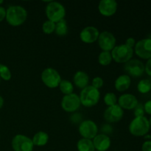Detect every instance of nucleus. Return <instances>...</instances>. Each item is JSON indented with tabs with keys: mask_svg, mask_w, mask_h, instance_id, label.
Instances as JSON below:
<instances>
[{
	"mask_svg": "<svg viewBox=\"0 0 151 151\" xmlns=\"http://www.w3.org/2000/svg\"><path fill=\"white\" fill-rule=\"evenodd\" d=\"M27 18V12L22 6L12 5L6 10V21L13 27L23 24Z\"/></svg>",
	"mask_w": 151,
	"mask_h": 151,
	"instance_id": "nucleus-1",
	"label": "nucleus"
},
{
	"mask_svg": "<svg viewBox=\"0 0 151 151\" xmlns=\"http://www.w3.org/2000/svg\"><path fill=\"white\" fill-rule=\"evenodd\" d=\"M80 100L81 105L85 107H93L98 103L100 98V92L92 86H88L80 93Z\"/></svg>",
	"mask_w": 151,
	"mask_h": 151,
	"instance_id": "nucleus-2",
	"label": "nucleus"
},
{
	"mask_svg": "<svg viewBox=\"0 0 151 151\" xmlns=\"http://www.w3.org/2000/svg\"><path fill=\"white\" fill-rule=\"evenodd\" d=\"M150 129L149 119L145 116L134 118L128 127L131 134L137 137H145L148 134Z\"/></svg>",
	"mask_w": 151,
	"mask_h": 151,
	"instance_id": "nucleus-3",
	"label": "nucleus"
},
{
	"mask_svg": "<svg viewBox=\"0 0 151 151\" xmlns=\"http://www.w3.org/2000/svg\"><path fill=\"white\" fill-rule=\"evenodd\" d=\"M45 12L48 20L54 23H57L62 19H64L66 16V9L64 6L58 1H50L46 7Z\"/></svg>",
	"mask_w": 151,
	"mask_h": 151,
	"instance_id": "nucleus-4",
	"label": "nucleus"
},
{
	"mask_svg": "<svg viewBox=\"0 0 151 151\" xmlns=\"http://www.w3.org/2000/svg\"><path fill=\"white\" fill-rule=\"evenodd\" d=\"M134 49L128 47L125 44L117 45L111 51L112 59L119 63H126L134 56Z\"/></svg>",
	"mask_w": 151,
	"mask_h": 151,
	"instance_id": "nucleus-5",
	"label": "nucleus"
},
{
	"mask_svg": "<svg viewBox=\"0 0 151 151\" xmlns=\"http://www.w3.org/2000/svg\"><path fill=\"white\" fill-rule=\"evenodd\" d=\"M41 81L44 85L50 88H55L59 86L61 80L60 74L53 68H47L41 73Z\"/></svg>",
	"mask_w": 151,
	"mask_h": 151,
	"instance_id": "nucleus-6",
	"label": "nucleus"
},
{
	"mask_svg": "<svg viewBox=\"0 0 151 151\" xmlns=\"http://www.w3.org/2000/svg\"><path fill=\"white\" fill-rule=\"evenodd\" d=\"M11 145L14 151H32L34 145L32 139L23 134H17L13 138Z\"/></svg>",
	"mask_w": 151,
	"mask_h": 151,
	"instance_id": "nucleus-7",
	"label": "nucleus"
},
{
	"mask_svg": "<svg viewBox=\"0 0 151 151\" xmlns=\"http://www.w3.org/2000/svg\"><path fill=\"white\" fill-rule=\"evenodd\" d=\"M78 131L83 138L91 140L97 135L98 127L94 121L88 119L80 123Z\"/></svg>",
	"mask_w": 151,
	"mask_h": 151,
	"instance_id": "nucleus-8",
	"label": "nucleus"
},
{
	"mask_svg": "<svg viewBox=\"0 0 151 151\" xmlns=\"http://www.w3.org/2000/svg\"><path fill=\"white\" fill-rule=\"evenodd\" d=\"M125 72L127 75L133 78H139L142 76L145 72V64L142 61L138 59H131L125 63Z\"/></svg>",
	"mask_w": 151,
	"mask_h": 151,
	"instance_id": "nucleus-9",
	"label": "nucleus"
},
{
	"mask_svg": "<svg viewBox=\"0 0 151 151\" xmlns=\"http://www.w3.org/2000/svg\"><path fill=\"white\" fill-rule=\"evenodd\" d=\"M60 105L63 111L69 113H72L80 109L81 103L79 96L75 93H72V94L63 96Z\"/></svg>",
	"mask_w": 151,
	"mask_h": 151,
	"instance_id": "nucleus-10",
	"label": "nucleus"
},
{
	"mask_svg": "<svg viewBox=\"0 0 151 151\" xmlns=\"http://www.w3.org/2000/svg\"><path fill=\"white\" fill-rule=\"evenodd\" d=\"M134 52L139 58L148 60L151 58V38H143L137 41L134 47Z\"/></svg>",
	"mask_w": 151,
	"mask_h": 151,
	"instance_id": "nucleus-11",
	"label": "nucleus"
},
{
	"mask_svg": "<svg viewBox=\"0 0 151 151\" xmlns=\"http://www.w3.org/2000/svg\"><path fill=\"white\" fill-rule=\"evenodd\" d=\"M97 41L99 47L103 51L111 52L116 47V38L109 31H103L100 33Z\"/></svg>",
	"mask_w": 151,
	"mask_h": 151,
	"instance_id": "nucleus-12",
	"label": "nucleus"
},
{
	"mask_svg": "<svg viewBox=\"0 0 151 151\" xmlns=\"http://www.w3.org/2000/svg\"><path fill=\"white\" fill-rule=\"evenodd\" d=\"M124 115V111L118 104L109 106L105 110L103 117L109 123H114L120 121Z\"/></svg>",
	"mask_w": 151,
	"mask_h": 151,
	"instance_id": "nucleus-13",
	"label": "nucleus"
},
{
	"mask_svg": "<svg viewBox=\"0 0 151 151\" xmlns=\"http://www.w3.org/2000/svg\"><path fill=\"white\" fill-rule=\"evenodd\" d=\"M100 35L98 29L95 27L88 26L81 30L80 33V38L86 44H92L97 41Z\"/></svg>",
	"mask_w": 151,
	"mask_h": 151,
	"instance_id": "nucleus-14",
	"label": "nucleus"
},
{
	"mask_svg": "<svg viewBox=\"0 0 151 151\" xmlns=\"http://www.w3.org/2000/svg\"><path fill=\"white\" fill-rule=\"evenodd\" d=\"M118 4L114 0H102L98 5V10L100 14L104 16H111L117 10Z\"/></svg>",
	"mask_w": 151,
	"mask_h": 151,
	"instance_id": "nucleus-15",
	"label": "nucleus"
},
{
	"mask_svg": "<svg viewBox=\"0 0 151 151\" xmlns=\"http://www.w3.org/2000/svg\"><path fill=\"white\" fill-rule=\"evenodd\" d=\"M139 103L137 97L132 94H124L118 99V105L122 109L133 110Z\"/></svg>",
	"mask_w": 151,
	"mask_h": 151,
	"instance_id": "nucleus-16",
	"label": "nucleus"
},
{
	"mask_svg": "<svg viewBox=\"0 0 151 151\" xmlns=\"http://www.w3.org/2000/svg\"><path fill=\"white\" fill-rule=\"evenodd\" d=\"M94 148L97 151H106L109 149L111 145L110 137L106 134H97L93 139Z\"/></svg>",
	"mask_w": 151,
	"mask_h": 151,
	"instance_id": "nucleus-17",
	"label": "nucleus"
},
{
	"mask_svg": "<svg viewBox=\"0 0 151 151\" xmlns=\"http://www.w3.org/2000/svg\"><path fill=\"white\" fill-rule=\"evenodd\" d=\"M73 82L78 88L83 89L84 88L88 86L89 77L87 75V73H86L83 71H78L74 75Z\"/></svg>",
	"mask_w": 151,
	"mask_h": 151,
	"instance_id": "nucleus-18",
	"label": "nucleus"
},
{
	"mask_svg": "<svg viewBox=\"0 0 151 151\" xmlns=\"http://www.w3.org/2000/svg\"><path fill=\"white\" fill-rule=\"evenodd\" d=\"M131 84V77L127 75H119L114 82V87L118 91H125L130 88Z\"/></svg>",
	"mask_w": 151,
	"mask_h": 151,
	"instance_id": "nucleus-19",
	"label": "nucleus"
},
{
	"mask_svg": "<svg viewBox=\"0 0 151 151\" xmlns=\"http://www.w3.org/2000/svg\"><path fill=\"white\" fill-rule=\"evenodd\" d=\"M32 143L34 146H38V147H43L46 145L49 141V135L47 133L44 131H38L35 135L33 136L32 139Z\"/></svg>",
	"mask_w": 151,
	"mask_h": 151,
	"instance_id": "nucleus-20",
	"label": "nucleus"
},
{
	"mask_svg": "<svg viewBox=\"0 0 151 151\" xmlns=\"http://www.w3.org/2000/svg\"><path fill=\"white\" fill-rule=\"evenodd\" d=\"M78 151H95L92 140L82 138L77 143Z\"/></svg>",
	"mask_w": 151,
	"mask_h": 151,
	"instance_id": "nucleus-21",
	"label": "nucleus"
},
{
	"mask_svg": "<svg viewBox=\"0 0 151 151\" xmlns=\"http://www.w3.org/2000/svg\"><path fill=\"white\" fill-rule=\"evenodd\" d=\"M55 32L58 36H65L68 33L67 22L65 19H62L60 22L55 23Z\"/></svg>",
	"mask_w": 151,
	"mask_h": 151,
	"instance_id": "nucleus-22",
	"label": "nucleus"
},
{
	"mask_svg": "<svg viewBox=\"0 0 151 151\" xmlns=\"http://www.w3.org/2000/svg\"><path fill=\"white\" fill-rule=\"evenodd\" d=\"M59 88L60 91L65 95H68L73 93L74 86L72 83L67 80H62L59 84Z\"/></svg>",
	"mask_w": 151,
	"mask_h": 151,
	"instance_id": "nucleus-23",
	"label": "nucleus"
},
{
	"mask_svg": "<svg viewBox=\"0 0 151 151\" xmlns=\"http://www.w3.org/2000/svg\"><path fill=\"white\" fill-rule=\"evenodd\" d=\"M112 56L111 52L102 51L98 56V62L103 66H109L112 61Z\"/></svg>",
	"mask_w": 151,
	"mask_h": 151,
	"instance_id": "nucleus-24",
	"label": "nucleus"
},
{
	"mask_svg": "<svg viewBox=\"0 0 151 151\" xmlns=\"http://www.w3.org/2000/svg\"><path fill=\"white\" fill-rule=\"evenodd\" d=\"M137 90L141 94H147L151 91V82L148 79H142L137 84Z\"/></svg>",
	"mask_w": 151,
	"mask_h": 151,
	"instance_id": "nucleus-25",
	"label": "nucleus"
},
{
	"mask_svg": "<svg viewBox=\"0 0 151 151\" xmlns=\"http://www.w3.org/2000/svg\"><path fill=\"white\" fill-rule=\"evenodd\" d=\"M103 100H104L105 104H106L108 107L116 105L118 102V99L117 97H116V95L113 92L106 93L104 98H103Z\"/></svg>",
	"mask_w": 151,
	"mask_h": 151,
	"instance_id": "nucleus-26",
	"label": "nucleus"
},
{
	"mask_svg": "<svg viewBox=\"0 0 151 151\" xmlns=\"http://www.w3.org/2000/svg\"><path fill=\"white\" fill-rule=\"evenodd\" d=\"M12 74L10 69L6 65L0 63V78L5 81H8L11 79Z\"/></svg>",
	"mask_w": 151,
	"mask_h": 151,
	"instance_id": "nucleus-27",
	"label": "nucleus"
},
{
	"mask_svg": "<svg viewBox=\"0 0 151 151\" xmlns=\"http://www.w3.org/2000/svg\"><path fill=\"white\" fill-rule=\"evenodd\" d=\"M55 29V23L47 20L44 22L42 25V30L45 34H52Z\"/></svg>",
	"mask_w": 151,
	"mask_h": 151,
	"instance_id": "nucleus-28",
	"label": "nucleus"
},
{
	"mask_svg": "<svg viewBox=\"0 0 151 151\" xmlns=\"http://www.w3.org/2000/svg\"><path fill=\"white\" fill-rule=\"evenodd\" d=\"M145 114V112L144 110V106H143L142 103H139L135 107V109H134V116H135V117H140V116H144Z\"/></svg>",
	"mask_w": 151,
	"mask_h": 151,
	"instance_id": "nucleus-29",
	"label": "nucleus"
},
{
	"mask_svg": "<svg viewBox=\"0 0 151 151\" xmlns=\"http://www.w3.org/2000/svg\"><path fill=\"white\" fill-rule=\"evenodd\" d=\"M103 83H104V81H103V78H100V77H95V78L92 80L91 86L99 90L100 88L103 87Z\"/></svg>",
	"mask_w": 151,
	"mask_h": 151,
	"instance_id": "nucleus-30",
	"label": "nucleus"
},
{
	"mask_svg": "<svg viewBox=\"0 0 151 151\" xmlns=\"http://www.w3.org/2000/svg\"><path fill=\"white\" fill-rule=\"evenodd\" d=\"M142 151H151V140H146L142 145Z\"/></svg>",
	"mask_w": 151,
	"mask_h": 151,
	"instance_id": "nucleus-31",
	"label": "nucleus"
},
{
	"mask_svg": "<svg viewBox=\"0 0 151 151\" xmlns=\"http://www.w3.org/2000/svg\"><path fill=\"white\" fill-rule=\"evenodd\" d=\"M145 72H146L148 76L151 77V58L147 60V63L145 65Z\"/></svg>",
	"mask_w": 151,
	"mask_h": 151,
	"instance_id": "nucleus-32",
	"label": "nucleus"
},
{
	"mask_svg": "<svg viewBox=\"0 0 151 151\" xmlns=\"http://www.w3.org/2000/svg\"><path fill=\"white\" fill-rule=\"evenodd\" d=\"M143 106H144L145 112L151 116V100H147Z\"/></svg>",
	"mask_w": 151,
	"mask_h": 151,
	"instance_id": "nucleus-33",
	"label": "nucleus"
},
{
	"mask_svg": "<svg viewBox=\"0 0 151 151\" xmlns=\"http://www.w3.org/2000/svg\"><path fill=\"white\" fill-rule=\"evenodd\" d=\"M136 44H137V42H136V40L134 39V38H128V39L125 41V45L128 46V47H131V48L134 49V47H135Z\"/></svg>",
	"mask_w": 151,
	"mask_h": 151,
	"instance_id": "nucleus-34",
	"label": "nucleus"
},
{
	"mask_svg": "<svg viewBox=\"0 0 151 151\" xmlns=\"http://www.w3.org/2000/svg\"><path fill=\"white\" fill-rule=\"evenodd\" d=\"M71 120L73 122H75V123H78V122L81 123V121L82 120V116L79 114L75 113L73 115H72V116H71Z\"/></svg>",
	"mask_w": 151,
	"mask_h": 151,
	"instance_id": "nucleus-35",
	"label": "nucleus"
},
{
	"mask_svg": "<svg viewBox=\"0 0 151 151\" xmlns=\"http://www.w3.org/2000/svg\"><path fill=\"white\" fill-rule=\"evenodd\" d=\"M102 132H103L105 134V133H107V134H111L112 132V127L110 125H103V128L101 129Z\"/></svg>",
	"mask_w": 151,
	"mask_h": 151,
	"instance_id": "nucleus-36",
	"label": "nucleus"
},
{
	"mask_svg": "<svg viewBox=\"0 0 151 151\" xmlns=\"http://www.w3.org/2000/svg\"><path fill=\"white\" fill-rule=\"evenodd\" d=\"M6 18V9L0 6V22Z\"/></svg>",
	"mask_w": 151,
	"mask_h": 151,
	"instance_id": "nucleus-37",
	"label": "nucleus"
},
{
	"mask_svg": "<svg viewBox=\"0 0 151 151\" xmlns=\"http://www.w3.org/2000/svg\"><path fill=\"white\" fill-rule=\"evenodd\" d=\"M3 105H4V99L1 96H0V109L2 108Z\"/></svg>",
	"mask_w": 151,
	"mask_h": 151,
	"instance_id": "nucleus-38",
	"label": "nucleus"
},
{
	"mask_svg": "<svg viewBox=\"0 0 151 151\" xmlns=\"http://www.w3.org/2000/svg\"><path fill=\"white\" fill-rule=\"evenodd\" d=\"M145 139L146 140H151V134H147V135L145 136Z\"/></svg>",
	"mask_w": 151,
	"mask_h": 151,
	"instance_id": "nucleus-39",
	"label": "nucleus"
},
{
	"mask_svg": "<svg viewBox=\"0 0 151 151\" xmlns=\"http://www.w3.org/2000/svg\"><path fill=\"white\" fill-rule=\"evenodd\" d=\"M149 123H150V128H151V116H150V119H149Z\"/></svg>",
	"mask_w": 151,
	"mask_h": 151,
	"instance_id": "nucleus-40",
	"label": "nucleus"
},
{
	"mask_svg": "<svg viewBox=\"0 0 151 151\" xmlns=\"http://www.w3.org/2000/svg\"><path fill=\"white\" fill-rule=\"evenodd\" d=\"M3 2H4V1H3L2 0H0V4H2Z\"/></svg>",
	"mask_w": 151,
	"mask_h": 151,
	"instance_id": "nucleus-41",
	"label": "nucleus"
},
{
	"mask_svg": "<svg viewBox=\"0 0 151 151\" xmlns=\"http://www.w3.org/2000/svg\"><path fill=\"white\" fill-rule=\"evenodd\" d=\"M0 82H1V78H0Z\"/></svg>",
	"mask_w": 151,
	"mask_h": 151,
	"instance_id": "nucleus-42",
	"label": "nucleus"
},
{
	"mask_svg": "<svg viewBox=\"0 0 151 151\" xmlns=\"http://www.w3.org/2000/svg\"><path fill=\"white\" fill-rule=\"evenodd\" d=\"M114 151H117V150H114Z\"/></svg>",
	"mask_w": 151,
	"mask_h": 151,
	"instance_id": "nucleus-43",
	"label": "nucleus"
},
{
	"mask_svg": "<svg viewBox=\"0 0 151 151\" xmlns=\"http://www.w3.org/2000/svg\"><path fill=\"white\" fill-rule=\"evenodd\" d=\"M95 151H97V150H95Z\"/></svg>",
	"mask_w": 151,
	"mask_h": 151,
	"instance_id": "nucleus-44",
	"label": "nucleus"
}]
</instances>
